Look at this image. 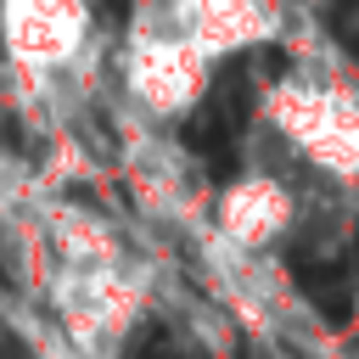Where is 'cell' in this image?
<instances>
[{
	"label": "cell",
	"instance_id": "6da1fadb",
	"mask_svg": "<svg viewBox=\"0 0 359 359\" xmlns=\"http://www.w3.org/2000/svg\"><path fill=\"white\" fill-rule=\"evenodd\" d=\"M353 11H359V0H325V28L331 34H348L353 28Z\"/></svg>",
	"mask_w": 359,
	"mask_h": 359
},
{
	"label": "cell",
	"instance_id": "7a4b0ae2",
	"mask_svg": "<svg viewBox=\"0 0 359 359\" xmlns=\"http://www.w3.org/2000/svg\"><path fill=\"white\" fill-rule=\"evenodd\" d=\"M101 17H107V22H112V28H118V22H123V17H129V0H101Z\"/></svg>",
	"mask_w": 359,
	"mask_h": 359
}]
</instances>
